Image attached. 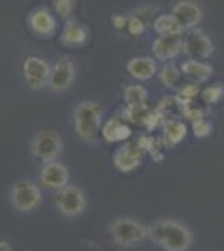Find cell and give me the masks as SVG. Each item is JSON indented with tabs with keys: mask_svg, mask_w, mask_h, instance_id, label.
I'll list each match as a JSON object with an SVG mask.
<instances>
[{
	"mask_svg": "<svg viewBox=\"0 0 224 251\" xmlns=\"http://www.w3.org/2000/svg\"><path fill=\"white\" fill-rule=\"evenodd\" d=\"M102 134H104V139L109 141V143L125 141L131 136V127L122 123L121 119H117V117H112V119H109L107 123L104 124Z\"/></svg>",
	"mask_w": 224,
	"mask_h": 251,
	"instance_id": "18",
	"label": "cell"
},
{
	"mask_svg": "<svg viewBox=\"0 0 224 251\" xmlns=\"http://www.w3.org/2000/svg\"><path fill=\"white\" fill-rule=\"evenodd\" d=\"M142 149L137 144H124L114 154V166L121 173H131L139 168L142 161Z\"/></svg>",
	"mask_w": 224,
	"mask_h": 251,
	"instance_id": "12",
	"label": "cell"
},
{
	"mask_svg": "<svg viewBox=\"0 0 224 251\" xmlns=\"http://www.w3.org/2000/svg\"><path fill=\"white\" fill-rule=\"evenodd\" d=\"M146 99H148V92L142 86H127L124 91V100L127 107L144 106Z\"/></svg>",
	"mask_w": 224,
	"mask_h": 251,
	"instance_id": "21",
	"label": "cell"
},
{
	"mask_svg": "<svg viewBox=\"0 0 224 251\" xmlns=\"http://www.w3.org/2000/svg\"><path fill=\"white\" fill-rule=\"evenodd\" d=\"M28 25L35 34L42 35V37H49V35H52L55 32L57 24L54 15L46 7H40V9H35L28 15Z\"/></svg>",
	"mask_w": 224,
	"mask_h": 251,
	"instance_id": "14",
	"label": "cell"
},
{
	"mask_svg": "<svg viewBox=\"0 0 224 251\" xmlns=\"http://www.w3.org/2000/svg\"><path fill=\"white\" fill-rule=\"evenodd\" d=\"M85 204H87V200H85V194L79 186L67 184L66 188L55 191V206L64 216H79L85 209Z\"/></svg>",
	"mask_w": 224,
	"mask_h": 251,
	"instance_id": "6",
	"label": "cell"
},
{
	"mask_svg": "<svg viewBox=\"0 0 224 251\" xmlns=\"http://www.w3.org/2000/svg\"><path fill=\"white\" fill-rule=\"evenodd\" d=\"M152 52L159 60H171L182 52V34L161 35L152 42Z\"/></svg>",
	"mask_w": 224,
	"mask_h": 251,
	"instance_id": "13",
	"label": "cell"
},
{
	"mask_svg": "<svg viewBox=\"0 0 224 251\" xmlns=\"http://www.w3.org/2000/svg\"><path fill=\"white\" fill-rule=\"evenodd\" d=\"M10 203L20 213H30L42 203V193L37 184L28 179H19L12 184Z\"/></svg>",
	"mask_w": 224,
	"mask_h": 251,
	"instance_id": "4",
	"label": "cell"
},
{
	"mask_svg": "<svg viewBox=\"0 0 224 251\" xmlns=\"http://www.w3.org/2000/svg\"><path fill=\"white\" fill-rule=\"evenodd\" d=\"M182 52L196 60L206 59L214 52V46L204 32L199 29H193L187 30L186 37L182 39Z\"/></svg>",
	"mask_w": 224,
	"mask_h": 251,
	"instance_id": "8",
	"label": "cell"
},
{
	"mask_svg": "<svg viewBox=\"0 0 224 251\" xmlns=\"http://www.w3.org/2000/svg\"><path fill=\"white\" fill-rule=\"evenodd\" d=\"M39 181L42 188L50 189V191H59L69 184V169L57 161L46 163L40 169Z\"/></svg>",
	"mask_w": 224,
	"mask_h": 251,
	"instance_id": "10",
	"label": "cell"
},
{
	"mask_svg": "<svg viewBox=\"0 0 224 251\" xmlns=\"http://www.w3.org/2000/svg\"><path fill=\"white\" fill-rule=\"evenodd\" d=\"M24 79H25L27 86L34 91L42 89L46 84H49V77H50V67H49L47 60L37 55H30L24 60Z\"/></svg>",
	"mask_w": 224,
	"mask_h": 251,
	"instance_id": "7",
	"label": "cell"
},
{
	"mask_svg": "<svg viewBox=\"0 0 224 251\" xmlns=\"http://www.w3.org/2000/svg\"><path fill=\"white\" fill-rule=\"evenodd\" d=\"M127 20L129 19H125L124 15H114L112 17V24H114V27L116 29H124V27H127Z\"/></svg>",
	"mask_w": 224,
	"mask_h": 251,
	"instance_id": "28",
	"label": "cell"
},
{
	"mask_svg": "<svg viewBox=\"0 0 224 251\" xmlns=\"http://www.w3.org/2000/svg\"><path fill=\"white\" fill-rule=\"evenodd\" d=\"M201 97L206 104H209V106L211 104H218L224 97V86L223 84H213V86H209L201 92Z\"/></svg>",
	"mask_w": 224,
	"mask_h": 251,
	"instance_id": "24",
	"label": "cell"
},
{
	"mask_svg": "<svg viewBox=\"0 0 224 251\" xmlns=\"http://www.w3.org/2000/svg\"><path fill=\"white\" fill-rule=\"evenodd\" d=\"M152 112L149 111L148 106H136V107H127L125 109V116H127L129 121H132L134 124H146L148 126V121Z\"/></svg>",
	"mask_w": 224,
	"mask_h": 251,
	"instance_id": "23",
	"label": "cell"
},
{
	"mask_svg": "<svg viewBox=\"0 0 224 251\" xmlns=\"http://www.w3.org/2000/svg\"><path fill=\"white\" fill-rule=\"evenodd\" d=\"M146 29V24L137 17V15H132L131 19L127 20V30L131 32L132 35H141Z\"/></svg>",
	"mask_w": 224,
	"mask_h": 251,
	"instance_id": "27",
	"label": "cell"
},
{
	"mask_svg": "<svg viewBox=\"0 0 224 251\" xmlns=\"http://www.w3.org/2000/svg\"><path fill=\"white\" fill-rule=\"evenodd\" d=\"M157 71L156 60L150 57H134L127 62V72L137 80H149Z\"/></svg>",
	"mask_w": 224,
	"mask_h": 251,
	"instance_id": "15",
	"label": "cell"
},
{
	"mask_svg": "<svg viewBox=\"0 0 224 251\" xmlns=\"http://www.w3.org/2000/svg\"><path fill=\"white\" fill-rule=\"evenodd\" d=\"M87 39H89V29L84 24L77 22V20H69L66 24L62 32V42L66 46H72V47L82 46V44L87 42Z\"/></svg>",
	"mask_w": 224,
	"mask_h": 251,
	"instance_id": "16",
	"label": "cell"
},
{
	"mask_svg": "<svg viewBox=\"0 0 224 251\" xmlns=\"http://www.w3.org/2000/svg\"><path fill=\"white\" fill-rule=\"evenodd\" d=\"M154 29L161 35H171V34H182L181 25L176 22L173 15H159L154 20Z\"/></svg>",
	"mask_w": 224,
	"mask_h": 251,
	"instance_id": "20",
	"label": "cell"
},
{
	"mask_svg": "<svg viewBox=\"0 0 224 251\" xmlns=\"http://www.w3.org/2000/svg\"><path fill=\"white\" fill-rule=\"evenodd\" d=\"M111 236L116 245L131 248L149 238V229L134 218H119L112 223Z\"/></svg>",
	"mask_w": 224,
	"mask_h": 251,
	"instance_id": "3",
	"label": "cell"
},
{
	"mask_svg": "<svg viewBox=\"0 0 224 251\" xmlns=\"http://www.w3.org/2000/svg\"><path fill=\"white\" fill-rule=\"evenodd\" d=\"M171 15L176 19V22L181 25L182 30H193L201 22L202 10L199 9V5H196V3L189 2V0H182V2L174 5Z\"/></svg>",
	"mask_w": 224,
	"mask_h": 251,
	"instance_id": "11",
	"label": "cell"
},
{
	"mask_svg": "<svg viewBox=\"0 0 224 251\" xmlns=\"http://www.w3.org/2000/svg\"><path fill=\"white\" fill-rule=\"evenodd\" d=\"M62 148L64 143H62V137L59 136V132L46 129V131H40L32 139L30 151L37 159L44 161V163H52V161H55V157L60 156Z\"/></svg>",
	"mask_w": 224,
	"mask_h": 251,
	"instance_id": "5",
	"label": "cell"
},
{
	"mask_svg": "<svg viewBox=\"0 0 224 251\" xmlns=\"http://www.w3.org/2000/svg\"><path fill=\"white\" fill-rule=\"evenodd\" d=\"M75 66L71 57H60L54 64L49 77V86L54 92H64L74 84Z\"/></svg>",
	"mask_w": 224,
	"mask_h": 251,
	"instance_id": "9",
	"label": "cell"
},
{
	"mask_svg": "<svg viewBox=\"0 0 224 251\" xmlns=\"http://www.w3.org/2000/svg\"><path fill=\"white\" fill-rule=\"evenodd\" d=\"M161 82L164 84L166 87L169 89H176L179 86V82H181V71L173 66V64H168V66H164V69L161 71Z\"/></svg>",
	"mask_w": 224,
	"mask_h": 251,
	"instance_id": "22",
	"label": "cell"
},
{
	"mask_svg": "<svg viewBox=\"0 0 224 251\" xmlns=\"http://www.w3.org/2000/svg\"><path fill=\"white\" fill-rule=\"evenodd\" d=\"M100 121H102V107L96 100H84L75 107L74 127L84 141H96L100 131Z\"/></svg>",
	"mask_w": 224,
	"mask_h": 251,
	"instance_id": "2",
	"label": "cell"
},
{
	"mask_svg": "<svg viewBox=\"0 0 224 251\" xmlns=\"http://www.w3.org/2000/svg\"><path fill=\"white\" fill-rule=\"evenodd\" d=\"M149 238L166 251H187L193 245V233L184 223L159 220L149 226Z\"/></svg>",
	"mask_w": 224,
	"mask_h": 251,
	"instance_id": "1",
	"label": "cell"
},
{
	"mask_svg": "<svg viewBox=\"0 0 224 251\" xmlns=\"http://www.w3.org/2000/svg\"><path fill=\"white\" fill-rule=\"evenodd\" d=\"M193 131H194V136L196 137H206L211 134L213 131V124L206 119H199V121H194L193 123Z\"/></svg>",
	"mask_w": 224,
	"mask_h": 251,
	"instance_id": "26",
	"label": "cell"
},
{
	"mask_svg": "<svg viewBox=\"0 0 224 251\" xmlns=\"http://www.w3.org/2000/svg\"><path fill=\"white\" fill-rule=\"evenodd\" d=\"M181 72H184L186 75H189L191 79L198 80V82H204V80H207L214 74V69L213 66H209V64H206V62L191 59V60H186L181 66Z\"/></svg>",
	"mask_w": 224,
	"mask_h": 251,
	"instance_id": "17",
	"label": "cell"
},
{
	"mask_svg": "<svg viewBox=\"0 0 224 251\" xmlns=\"http://www.w3.org/2000/svg\"><path fill=\"white\" fill-rule=\"evenodd\" d=\"M186 134H187V127L182 121L169 119L168 123L164 124V136H162V141H164L166 146L174 148V146H177L184 139Z\"/></svg>",
	"mask_w": 224,
	"mask_h": 251,
	"instance_id": "19",
	"label": "cell"
},
{
	"mask_svg": "<svg viewBox=\"0 0 224 251\" xmlns=\"http://www.w3.org/2000/svg\"><path fill=\"white\" fill-rule=\"evenodd\" d=\"M0 251H10L9 243H5V241H0Z\"/></svg>",
	"mask_w": 224,
	"mask_h": 251,
	"instance_id": "29",
	"label": "cell"
},
{
	"mask_svg": "<svg viewBox=\"0 0 224 251\" xmlns=\"http://www.w3.org/2000/svg\"><path fill=\"white\" fill-rule=\"evenodd\" d=\"M75 9V0H54V10L59 17L69 19L74 14Z\"/></svg>",
	"mask_w": 224,
	"mask_h": 251,
	"instance_id": "25",
	"label": "cell"
}]
</instances>
